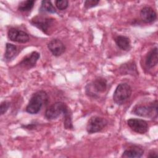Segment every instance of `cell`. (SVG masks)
Listing matches in <instances>:
<instances>
[{"instance_id":"cell-1","label":"cell","mask_w":158,"mask_h":158,"mask_svg":"<svg viewBox=\"0 0 158 158\" xmlns=\"http://www.w3.org/2000/svg\"><path fill=\"white\" fill-rule=\"evenodd\" d=\"M48 96L46 92L43 90L38 91L31 96L26 107V111L30 114H36L48 103Z\"/></svg>"},{"instance_id":"cell-2","label":"cell","mask_w":158,"mask_h":158,"mask_svg":"<svg viewBox=\"0 0 158 158\" xmlns=\"http://www.w3.org/2000/svg\"><path fill=\"white\" fill-rule=\"evenodd\" d=\"M131 95V88L127 83H120L113 94V100L118 105L125 103Z\"/></svg>"},{"instance_id":"cell-3","label":"cell","mask_w":158,"mask_h":158,"mask_svg":"<svg viewBox=\"0 0 158 158\" xmlns=\"http://www.w3.org/2000/svg\"><path fill=\"white\" fill-rule=\"evenodd\" d=\"M131 112L138 116L143 117H156L157 115V102L155 101L148 105H136Z\"/></svg>"},{"instance_id":"cell-4","label":"cell","mask_w":158,"mask_h":158,"mask_svg":"<svg viewBox=\"0 0 158 158\" xmlns=\"http://www.w3.org/2000/svg\"><path fill=\"white\" fill-rule=\"evenodd\" d=\"M68 106L62 102H56L50 106L45 112V117L48 120H54L58 118L60 115H64L69 111Z\"/></svg>"},{"instance_id":"cell-5","label":"cell","mask_w":158,"mask_h":158,"mask_svg":"<svg viewBox=\"0 0 158 158\" xmlns=\"http://www.w3.org/2000/svg\"><path fill=\"white\" fill-rule=\"evenodd\" d=\"M107 124V121L103 117L93 116L89 118L86 125V131L88 133H94L101 131Z\"/></svg>"},{"instance_id":"cell-6","label":"cell","mask_w":158,"mask_h":158,"mask_svg":"<svg viewBox=\"0 0 158 158\" xmlns=\"http://www.w3.org/2000/svg\"><path fill=\"white\" fill-rule=\"evenodd\" d=\"M30 23L44 33L48 35V31L53 25L54 19L44 16H36L31 20Z\"/></svg>"},{"instance_id":"cell-7","label":"cell","mask_w":158,"mask_h":158,"mask_svg":"<svg viewBox=\"0 0 158 158\" xmlns=\"http://www.w3.org/2000/svg\"><path fill=\"white\" fill-rule=\"evenodd\" d=\"M7 36L10 41L20 43H25L30 40V36L27 33L15 28H10L8 30Z\"/></svg>"},{"instance_id":"cell-8","label":"cell","mask_w":158,"mask_h":158,"mask_svg":"<svg viewBox=\"0 0 158 158\" xmlns=\"http://www.w3.org/2000/svg\"><path fill=\"white\" fill-rule=\"evenodd\" d=\"M127 125L135 132L144 134L148 130V124L146 121L139 118H130L127 120Z\"/></svg>"},{"instance_id":"cell-9","label":"cell","mask_w":158,"mask_h":158,"mask_svg":"<svg viewBox=\"0 0 158 158\" xmlns=\"http://www.w3.org/2000/svg\"><path fill=\"white\" fill-rule=\"evenodd\" d=\"M48 48L54 56H59L65 51L64 44L60 40L57 38L51 40L48 43Z\"/></svg>"},{"instance_id":"cell-10","label":"cell","mask_w":158,"mask_h":158,"mask_svg":"<svg viewBox=\"0 0 158 158\" xmlns=\"http://www.w3.org/2000/svg\"><path fill=\"white\" fill-rule=\"evenodd\" d=\"M40 57V53H38L36 51H33L30 54H28L27 56H26L20 62L19 65L23 68H27V69L32 68L35 65Z\"/></svg>"},{"instance_id":"cell-11","label":"cell","mask_w":158,"mask_h":158,"mask_svg":"<svg viewBox=\"0 0 158 158\" xmlns=\"http://www.w3.org/2000/svg\"><path fill=\"white\" fill-rule=\"evenodd\" d=\"M140 17L146 23H151L157 19V14L151 7L146 6L140 11Z\"/></svg>"},{"instance_id":"cell-12","label":"cell","mask_w":158,"mask_h":158,"mask_svg":"<svg viewBox=\"0 0 158 158\" xmlns=\"http://www.w3.org/2000/svg\"><path fill=\"white\" fill-rule=\"evenodd\" d=\"M158 63V51L157 48L151 49L146 54L145 58V64L149 69L155 67Z\"/></svg>"},{"instance_id":"cell-13","label":"cell","mask_w":158,"mask_h":158,"mask_svg":"<svg viewBox=\"0 0 158 158\" xmlns=\"http://www.w3.org/2000/svg\"><path fill=\"white\" fill-rule=\"evenodd\" d=\"M144 154V150L137 146H134L126 150L122 153V157H129V158H139Z\"/></svg>"},{"instance_id":"cell-14","label":"cell","mask_w":158,"mask_h":158,"mask_svg":"<svg viewBox=\"0 0 158 158\" xmlns=\"http://www.w3.org/2000/svg\"><path fill=\"white\" fill-rule=\"evenodd\" d=\"M120 72L122 75H138L137 68L134 61L128 62L125 64H123L119 68Z\"/></svg>"},{"instance_id":"cell-15","label":"cell","mask_w":158,"mask_h":158,"mask_svg":"<svg viewBox=\"0 0 158 158\" xmlns=\"http://www.w3.org/2000/svg\"><path fill=\"white\" fill-rule=\"evenodd\" d=\"M91 85L94 91L103 93L107 89V80L104 78L98 77L92 81Z\"/></svg>"},{"instance_id":"cell-16","label":"cell","mask_w":158,"mask_h":158,"mask_svg":"<svg viewBox=\"0 0 158 158\" xmlns=\"http://www.w3.org/2000/svg\"><path fill=\"white\" fill-rule=\"evenodd\" d=\"M114 41L120 49L124 51H128L130 49V40L128 37L118 35L114 38Z\"/></svg>"},{"instance_id":"cell-17","label":"cell","mask_w":158,"mask_h":158,"mask_svg":"<svg viewBox=\"0 0 158 158\" xmlns=\"http://www.w3.org/2000/svg\"><path fill=\"white\" fill-rule=\"evenodd\" d=\"M17 53V46L11 44V43H6V51L4 54V57L7 60H10Z\"/></svg>"},{"instance_id":"cell-18","label":"cell","mask_w":158,"mask_h":158,"mask_svg":"<svg viewBox=\"0 0 158 158\" xmlns=\"http://www.w3.org/2000/svg\"><path fill=\"white\" fill-rule=\"evenodd\" d=\"M35 4L33 0H27L21 2L19 6L18 10L21 12H28L32 9Z\"/></svg>"},{"instance_id":"cell-19","label":"cell","mask_w":158,"mask_h":158,"mask_svg":"<svg viewBox=\"0 0 158 158\" xmlns=\"http://www.w3.org/2000/svg\"><path fill=\"white\" fill-rule=\"evenodd\" d=\"M40 9L44 12H47L52 14H54L57 12L55 7H54L51 1H46V0L42 1L41 7Z\"/></svg>"},{"instance_id":"cell-20","label":"cell","mask_w":158,"mask_h":158,"mask_svg":"<svg viewBox=\"0 0 158 158\" xmlns=\"http://www.w3.org/2000/svg\"><path fill=\"white\" fill-rule=\"evenodd\" d=\"M55 4L58 9L63 10L67 8L69 6V2L67 0H57L55 1Z\"/></svg>"},{"instance_id":"cell-21","label":"cell","mask_w":158,"mask_h":158,"mask_svg":"<svg viewBox=\"0 0 158 158\" xmlns=\"http://www.w3.org/2000/svg\"><path fill=\"white\" fill-rule=\"evenodd\" d=\"M99 2V1H97V0H86L85 1L84 6L86 9H88L97 6Z\"/></svg>"},{"instance_id":"cell-22","label":"cell","mask_w":158,"mask_h":158,"mask_svg":"<svg viewBox=\"0 0 158 158\" xmlns=\"http://www.w3.org/2000/svg\"><path fill=\"white\" fill-rule=\"evenodd\" d=\"M10 106V103L6 101H4L1 102L0 106V112L1 115H3L8 110Z\"/></svg>"},{"instance_id":"cell-23","label":"cell","mask_w":158,"mask_h":158,"mask_svg":"<svg viewBox=\"0 0 158 158\" xmlns=\"http://www.w3.org/2000/svg\"><path fill=\"white\" fill-rule=\"evenodd\" d=\"M148 157H157V154L155 151H151L149 153V155L148 156Z\"/></svg>"}]
</instances>
